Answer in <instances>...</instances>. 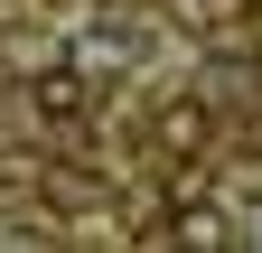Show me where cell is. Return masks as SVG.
Listing matches in <instances>:
<instances>
[{"label": "cell", "instance_id": "obj_4", "mask_svg": "<svg viewBox=\"0 0 262 253\" xmlns=\"http://www.w3.org/2000/svg\"><path fill=\"white\" fill-rule=\"evenodd\" d=\"M187 197H215V178H206V169H196V160H187V169L169 178V206H187Z\"/></svg>", "mask_w": 262, "mask_h": 253}, {"label": "cell", "instance_id": "obj_3", "mask_svg": "<svg viewBox=\"0 0 262 253\" xmlns=\"http://www.w3.org/2000/svg\"><path fill=\"white\" fill-rule=\"evenodd\" d=\"M169 244H187V253L234 244V206H215V197H187V206H169Z\"/></svg>", "mask_w": 262, "mask_h": 253}, {"label": "cell", "instance_id": "obj_5", "mask_svg": "<svg viewBox=\"0 0 262 253\" xmlns=\"http://www.w3.org/2000/svg\"><path fill=\"white\" fill-rule=\"evenodd\" d=\"M244 150H253V160H262V113H253V122H244Z\"/></svg>", "mask_w": 262, "mask_h": 253}, {"label": "cell", "instance_id": "obj_2", "mask_svg": "<svg viewBox=\"0 0 262 253\" xmlns=\"http://www.w3.org/2000/svg\"><path fill=\"white\" fill-rule=\"evenodd\" d=\"M206 141H215V94H169L150 113V150L159 160H206Z\"/></svg>", "mask_w": 262, "mask_h": 253}, {"label": "cell", "instance_id": "obj_1", "mask_svg": "<svg viewBox=\"0 0 262 253\" xmlns=\"http://www.w3.org/2000/svg\"><path fill=\"white\" fill-rule=\"evenodd\" d=\"M94 103H103V75H84L75 56H47L28 75V113L38 122H94Z\"/></svg>", "mask_w": 262, "mask_h": 253}]
</instances>
